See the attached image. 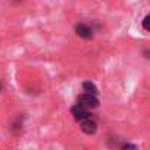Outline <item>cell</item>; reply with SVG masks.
<instances>
[{
    "label": "cell",
    "instance_id": "cell-1",
    "mask_svg": "<svg viewBox=\"0 0 150 150\" xmlns=\"http://www.w3.org/2000/svg\"><path fill=\"white\" fill-rule=\"evenodd\" d=\"M78 105L87 108V109H96L99 108V99L96 97V94H90V93H84L81 96H78Z\"/></svg>",
    "mask_w": 150,
    "mask_h": 150
},
{
    "label": "cell",
    "instance_id": "cell-2",
    "mask_svg": "<svg viewBox=\"0 0 150 150\" xmlns=\"http://www.w3.org/2000/svg\"><path fill=\"white\" fill-rule=\"evenodd\" d=\"M75 34H77L78 37H81V38H84V40H91L93 38V28L90 27V25H87V24H77V25H75Z\"/></svg>",
    "mask_w": 150,
    "mask_h": 150
},
{
    "label": "cell",
    "instance_id": "cell-3",
    "mask_svg": "<svg viewBox=\"0 0 150 150\" xmlns=\"http://www.w3.org/2000/svg\"><path fill=\"white\" fill-rule=\"evenodd\" d=\"M80 128H81L83 132H86L88 135H93L97 131V122L94 119H91V116H88V118L80 121Z\"/></svg>",
    "mask_w": 150,
    "mask_h": 150
},
{
    "label": "cell",
    "instance_id": "cell-4",
    "mask_svg": "<svg viewBox=\"0 0 150 150\" xmlns=\"http://www.w3.org/2000/svg\"><path fill=\"white\" fill-rule=\"evenodd\" d=\"M71 113H72L74 119L77 121V122H80V121H83V119H86V118H88V116H90V110H88L87 108H84V106L78 105V103L75 105V106H72Z\"/></svg>",
    "mask_w": 150,
    "mask_h": 150
},
{
    "label": "cell",
    "instance_id": "cell-5",
    "mask_svg": "<svg viewBox=\"0 0 150 150\" xmlns=\"http://www.w3.org/2000/svg\"><path fill=\"white\" fill-rule=\"evenodd\" d=\"M83 90H84V93H90V94H96V96L99 93L97 86L94 83H91V81H84L83 83Z\"/></svg>",
    "mask_w": 150,
    "mask_h": 150
},
{
    "label": "cell",
    "instance_id": "cell-6",
    "mask_svg": "<svg viewBox=\"0 0 150 150\" xmlns=\"http://www.w3.org/2000/svg\"><path fill=\"white\" fill-rule=\"evenodd\" d=\"M143 28L144 31H150V15H146L143 18Z\"/></svg>",
    "mask_w": 150,
    "mask_h": 150
},
{
    "label": "cell",
    "instance_id": "cell-7",
    "mask_svg": "<svg viewBox=\"0 0 150 150\" xmlns=\"http://www.w3.org/2000/svg\"><path fill=\"white\" fill-rule=\"evenodd\" d=\"M121 149H125V150H127V149H132V150H135L137 146H135V144H131V143H124V144L121 146Z\"/></svg>",
    "mask_w": 150,
    "mask_h": 150
},
{
    "label": "cell",
    "instance_id": "cell-8",
    "mask_svg": "<svg viewBox=\"0 0 150 150\" xmlns=\"http://www.w3.org/2000/svg\"><path fill=\"white\" fill-rule=\"evenodd\" d=\"M144 57L149 59V50H144Z\"/></svg>",
    "mask_w": 150,
    "mask_h": 150
},
{
    "label": "cell",
    "instance_id": "cell-9",
    "mask_svg": "<svg viewBox=\"0 0 150 150\" xmlns=\"http://www.w3.org/2000/svg\"><path fill=\"white\" fill-rule=\"evenodd\" d=\"M0 91H2V84H0Z\"/></svg>",
    "mask_w": 150,
    "mask_h": 150
}]
</instances>
